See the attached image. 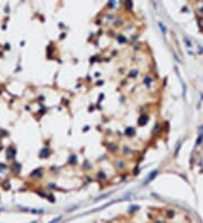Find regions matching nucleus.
Instances as JSON below:
<instances>
[{"label":"nucleus","mask_w":203,"mask_h":223,"mask_svg":"<svg viewBox=\"0 0 203 223\" xmlns=\"http://www.w3.org/2000/svg\"><path fill=\"white\" fill-rule=\"evenodd\" d=\"M148 122V117L146 116V115H143V116H141L139 118V121H138V123H139V125H144L146 123Z\"/></svg>","instance_id":"nucleus-1"},{"label":"nucleus","mask_w":203,"mask_h":223,"mask_svg":"<svg viewBox=\"0 0 203 223\" xmlns=\"http://www.w3.org/2000/svg\"><path fill=\"white\" fill-rule=\"evenodd\" d=\"M156 175H157V170H153V171H151V174H150V175L148 176V178H146V181L148 183V181H149L150 179H152V178L155 177Z\"/></svg>","instance_id":"nucleus-2"},{"label":"nucleus","mask_w":203,"mask_h":223,"mask_svg":"<svg viewBox=\"0 0 203 223\" xmlns=\"http://www.w3.org/2000/svg\"><path fill=\"white\" fill-rule=\"evenodd\" d=\"M202 141H203V133H201L200 135H199V138H198V141H196V148H198L199 145H200L201 143H202Z\"/></svg>","instance_id":"nucleus-3"},{"label":"nucleus","mask_w":203,"mask_h":223,"mask_svg":"<svg viewBox=\"0 0 203 223\" xmlns=\"http://www.w3.org/2000/svg\"><path fill=\"white\" fill-rule=\"evenodd\" d=\"M126 134H128V135H133V134H134V130H133V128H131V127L126 128Z\"/></svg>","instance_id":"nucleus-4"},{"label":"nucleus","mask_w":203,"mask_h":223,"mask_svg":"<svg viewBox=\"0 0 203 223\" xmlns=\"http://www.w3.org/2000/svg\"><path fill=\"white\" fill-rule=\"evenodd\" d=\"M184 42L186 43V46H187V48H192V44H191L190 40H188L187 37H185V38H184Z\"/></svg>","instance_id":"nucleus-5"},{"label":"nucleus","mask_w":203,"mask_h":223,"mask_svg":"<svg viewBox=\"0 0 203 223\" xmlns=\"http://www.w3.org/2000/svg\"><path fill=\"white\" fill-rule=\"evenodd\" d=\"M150 82H151V78L150 77H147L146 79H144V83H146V85H150Z\"/></svg>","instance_id":"nucleus-6"},{"label":"nucleus","mask_w":203,"mask_h":223,"mask_svg":"<svg viewBox=\"0 0 203 223\" xmlns=\"http://www.w3.org/2000/svg\"><path fill=\"white\" fill-rule=\"evenodd\" d=\"M158 25H159V26H160V29H161V32H163V33H166V27L164 26V25L161 24V23H158Z\"/></svg>","instance_id":"nucleus-7"},{"label":"nucleus","mask_w":203,"mask_h":223,"mask_svg":"<svg viewBox=\"0 0 203 223\" xmlns=\"http://www.w3.org/2000/svg\"><path fill=\"white\" fill-rule=\"evenodd\" d=\"M135 73H136L135 71H132V74H130V76H131V77H134V76H135Z\"/></svg>","instance_id":"nucleus-8"}]
</instances>
